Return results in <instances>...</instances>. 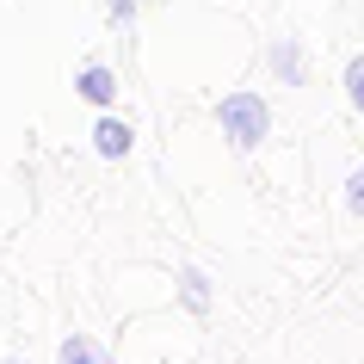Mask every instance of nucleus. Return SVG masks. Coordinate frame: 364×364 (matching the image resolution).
Returning <instances> with one entry per match:
<instances>
[{"label": "nucleus", "mask_w": 364, "mask_h": 364, "mask_svg": "<svg viewBox=\"0 0 364 364\" xmlns=\"http://www.w3.org/2000/svg\"><path fill=\"white\" fill-rule=\"evenodd\" d=\"M216 117H223V136H229L235 149H253V142L272 130V105L259 93H229L216 105Z\"/></svg>", "instance_id": "nucleus-1"}, {"label": "nucleus", "mask_w": 364, "mask_h": 364, "mask_svg": "<svg viewBox=\"0 0 364 364\" xmlns=\"http://www.w3.org/2000/svg\"><path fill=\"white\" fill-rule=\"evenodd\" d=\"M99 154H105V161H117V154H130V124H117V117H105V124H99Z\"/></svg>", "instance_id": "nucleus-2"}, {"label": "nucleus", "mask_w": 364, "mask_h": 364, "mask_svg": "<svg viewBox=\"0 0 364 364\" xmlns=\"http://www.w3.org/2000/svg\"><path fill=\"white\" fill-rule=\"evenodd\" d=\"M62 364H112V358H105L93 340H80V333H75V340H62Z\"/></svg>", "instance_id": "nucleus-3"}, {"label": "nucleus", "mask_w": 364, "mask_h": 364, "mask_svg": "<svg viewBox=\"0 0 364 364\" xmlns=\"http://www.w3.org/2000/svg\"><path fill=\"white\" fill-rule=\"evenodd\" d=\"M80 93L93 99V105H105V99L117 93V87H112V68H87V75H80Z\"/></svg>", "instance_id": "nucleus-4"}, {"label": "nucleus", "mask_w": 364, "mask_h": 364, "mask_svg": "<svg viewBox=\"0 0 364 364\" xmlns=\"http://www.w3.org/2000/svg\"><path fill=\"white\" fill-rule=\"evenodd\" d=\"M346 99L364 112V56H352V68H346Z\"/></svg>", "instance_id": "nucleus-5"}, {"label": "nucleus", "mask_w": 364, "mask_h": 364, "mask_svg": "<svg viewBox=\"0 0 364 364\" xmlns=\"http://www.w3.org/2000/svg\"><path fill=\"white\" fill-rule=\"evenodd\" d=\"M186 303H192V309L210 303V290H204V278H198V272H186Z\"/></svg>", "instance_id": "nucleus-6"}, {"label": "nucleus", "mask_w": 364, "mask_h": 364, "mask_svg": "<svg viewBox=\"0 0 364 364\" xmlns=\"http://www.w3.org/2000/svg\"><path fill=\"white\" fill-rule=\"evenodd\" d=\"M346 204H352V210L364 216V173H352V192H346Z\"/></svg>", "instance_id": "nucleus-7"}, {"label": "nucleus", "mask_w": 364, "mask_h": 364, "mask_svg": "<svg viewBox=\"0 0 364 364\" xmlns=\"http://www.w3.org/2000/svg\"><path fill=\"white\" fill-rule=\"evenodd\" d=\"M6 364H19V358H6Z\"/></svg>", "instance_id": "nucleus-8"}]
</instances>
